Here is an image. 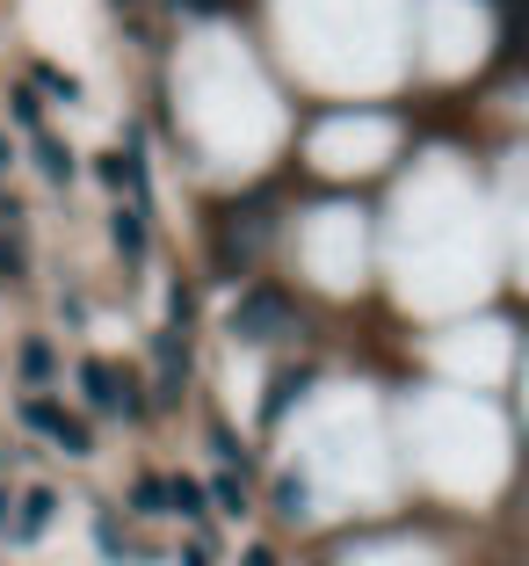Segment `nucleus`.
Wrapping results in <instances>:
<instances>
[{"instance_id": "1", "label": "nucleus", "mask_w": 529, "mask_h": 566, "mask_svg": "<svg viewBox=\"0 0 529 566\" xmlns=\"http://www.w3.org/2000/svg\"><path fill=\"white\" fill-rule=\"evenodd\" d=\"M22 421H30L36 436H51V443H66V450H95V429L73 421L59 400H22Z\"/></svg>"}, {"instance_id": "2", "label": "nucleus", "mask_w": 529, "mask_h": 566, "mask_svg": "<svg viewBox=\"0 0 529 566\" xmlns=\"http://www.w3.org/2000/svg\"><path fill=\"white\" fill-rule=\"evenodd\" d=\"M290 327V298H276V291H254L240 313H232V334H247V342H268V334Z\"/></svg>"}, {"instance_id": "3", "label": "nucleus", "mask_w": 529, "mask_h": 566, "mask_svg": "<svg viewBox=\"0 0 529 566\" xmlns=\"http://www.w3.org/2000/svg\"><path fill=\"white\" fill-rule=\"evenodd\" d=\"M81 392H87V400L102 407V415H116V421H124V415H138L131 385H116V370L102 364V356H87V364H81Z\"/></svg>"}, {"instance_id": "4", "label": "nucleus", "mask_w": 529, "mask_h": 566, "mask_svg": "<svg viewBox=\"0 0 529 566\" xmlns=\"http://www.w3.org/2000/svg\"><path fill=\"white\" fill-rule=\"evenodd\" d=\"M109 240H116V254H124V262H138V254H146V218H138V211H116Z\"/></svg>"}, {"instance_id": "5", "label": "nucleus", "mask_w": 529, "mask_h": 566, "mask_svg": "<svg viewBox=\"0 0 529 566\" xmlns=\"http://www.w3.org/2000/svg\"><path fill=\"white\" fill-rule=\"evenodd\" d=\"M51 370H59V349H51V342H22V378L44 385Z\"/></svg>"}, {"instance_id": "6", "label": "nucleus", "mask_w": 529, "mask_h": 566, "mask_svg": "<svg viewBox=\"0 0 529 566\" xmlns=\"http://www.w3.org/2000/svg\"><path fill=\"white\" fill-rule=\"evenodd\" d=\"M22 531L15 537H36V531H44V523H51V486H36V494H22Z\"/></svg>"}, {"instance_id": "7", "label": "nucleus", "mask_w": 529, "mask_h": 566, "mask_svg": "<svg viewBox=\"0 0 529 566\" xmlns=\"http://www.w3.org/2000/svg\"><path fill=\"white\" fill-rule=\"evenodd\" d=\"M36 160H44V175H51V182H66V175H73V153L59 146V138H36Z\"/></svg>"}, {"instance_id": "8", "label": "nucleus", "mask_w": 529, "mask_h": 566, "mask_svg": "<svg viewBox=\"0 0 529 566\" xmlns=\"http://www.w3.org/2000/svg\"><path fill=\"white\" fill-rule=\"evenodd\" d=\"M167 501H174L182 516H203V486L197 480H174V486H167Z\"/></svg>"}, {"instance_id": "9", "label": "nucleus", "mask_w": 529, "mask_h": 566, "mask_svg": "<svg viewBox=\"0 0 529 566\" xmlns=\"http://www.w3.org/2000/svg\"><path fill=\"white\" fill-rule=\"evenodd\" d=\"M225 509H247V480H232V472H218V486H211Z\"/></svg>"}, {"instance_id": "10", "label": "nucleus", "mask_w": 529, "mask_h": 566, "mask_svg": "<svg viewBox=\"0 0 529 566\" xmlns=\"http://www.w3.org/2000/svg\"><path fill=\"white\" fill-rule=\"evenodd\" d=\"M36 87H44V95H59V102H73V95H81V87H73V81H66V73H51V66H44V73H36Z\"/></svg>"}, {"instance_id": "11", "label": "nucleus", "mask_w": 529, "mask_h": 566, "mask_svg": "<svg viewBox=\"0 0 529 566\" xmlns=\"http://www.w3.org/2000/svg\"><path fill=\"white\" fill-rule=\"evenodd\" d=\"M167 501V480H138V509H160Z\"/></svg>"}, {"instance_id": "12", "label": "nucleus", "mask_w": 529, "mask_h": 566, "mask_svg": "<svg viewBox=\"0 0 529 566\" xmlns=\"http://www.w3.org/2000/svg\"><path fill=\"white\" fill-rule=\"evenodd\" d=\"M189 15H218V8H225V0H182Z\"/></svg>"}, {"instance_id": "13", "label": "nucleus", "mask_w": 529, "mask_h": 566, "mask_svg": "<svg viewBox=\"0 0 529 566\" xmlns=\"http://www.w3.org/2000/svg\"><path fill=\"white\" fill-rule=\"evenodd\" d=\"M0 167H8V138H0Z\"/></svg>"}, {"instance_id": "14", "label": "nucleus", "mask_w": 529, "mask_h": 566, "mask_svg": "<svg viewBox=\"0 0 529 566\" xmlns=\"http://www.w3.org/2000/svg\"><path fill=\"white\" fill-rule=\"evenodd\" d=\"M0 523H8V494H0Z\"/></svg>"}]
</instances>
